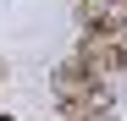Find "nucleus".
Returning <instances> with one entry per match:
<instances>
[{
	"label": "nucleus",
	"mask_w": 127,
	"mask_h": 121,
	"mask_svg": "<svg viewBox=\"0 0 127 121\" xmlns=\"http://www.w3.org/2000/svg\"><path fill=\"white\" fill-rule=\"evenodd\" d=\"M77 28H89V33H127V0H77Z\"/></svg>",
	"instance_id": "3"
},
{
	"label": "nucleus",
	"mask_w": 127,
	"mask_h": 121,
	"mask_svg": "<svg viewBox=\"0 0 127 121\" xmlns=\"http://www.w3.org/2000/svg\"><path fill=\"white\" fill-rule=\"evenodd\" d=\"M0 88H6V60H0Z\"/></svg>",
	"instance_id": "4"
},
{
	"label": "nucleus",
	"mask_w": 127,
	"mask_h": 121,
	"mask_svg": "<svg viewBox=\"0 0 127 121\" xmlns=\"http://www.w3.org/2000/svg\"><path fill=\"white\" fill-rule=\"evenodd\" d=\"M50 94H55V110H61V121H99V116H111V105H116L111 77H99L94 66H83L77 55H66V60L55 66V77H50Z\"/></svg>",
	"instance_id": "1"
},
{
	"label": "nucleus",
	"mask_w": 127,
	"mask_h": 121,
	"mask_svg": "<svg viewBox=\"0 0 127 121\" xmlns=\"http://www.w3.org/2000/svg\"><path fill=\"white\" fill-rule=\"evenodd\" d=\"M0 121H11V116H0Z\"/></svg>",
	"instance_id": "5"
},
{
	"label": "nucleus",
	"mask_w": 127,
	"mask_h": 121,
	"mask_svg": "<svg viewBox=\"0 0 127 121\" xmlns=\"http://www.w3.org/2000/svg\"><path fill=\"white\" fill-rule=\"evenodd\" d=\"M83 66H94L99 77H127V33H89L83 28L77 50H72Z\"/></svg>",
	"instance_id": "2"
}]
</instances>
